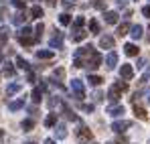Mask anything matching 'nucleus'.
<instances>
[{
	"label": "nucleus",
	"mask_w": 150,
	"mask_h": 144,
	"mask_svg": "<svg viewBox=\"0 0 150 144\" xmlns=\"http://www.w3.org/2000/svg\"><path fill=\"white\" fill-rule=\"evenodd\" d=\"M71 89H73L75 97H77L79 101L85 97V85H83V81H81V79H71Z\"/></svg>",
	"instance_id": "1"
},
{
	"label": "nucleus",
	"mask_w": 150,
	"mask_h": 144,
	"mask_svg": "<svg viewBox=\"0 0 150 144\" xmlns=\"http://www.w3.org/2000/svg\"><path fill=\"white\" fill-rule=\"evenodd\" d=\"M100 65H101V55L98 53V51H93V53L89 55V59H87L85 67H87V69H98Z\"/></svg>",
	"instance_id": "2"
},
{
	"label": "nucleus",
	"mask_w": 150,
	"mask_h": 144,
	"mask_svg": "<svg viewBox=\"0 0 150 144\" xmlns=\"http://www.w3.org/2000/svg\"><path fill=\"white\" fill-rule=\"evenodd\" d=\"M49 47H51V49H61V47H63V33H59V31H53V35H51V41H49Z\"/></svg>",
	"instance_id": "3"
},
{
	"label": "nucleus",
	"mask_w": 150,
	"mask_h": 144,
	"mask_svg": "<svg viewBox=\"0 0 150 144\" xmlns=\"http://www.w3.org/2000/svg\"><path fill=\"white\" fill-rule=\"evenodd\" d=\"M130 126H132V122H128V120H118V122H114V124H112V130H114V132H118V134H122V132H126Z\"/></svg>",
	"instance_id": "4"
},
{
	"label": "nucleus",
	"mask_w": 150,
	"mask_h": 144,
	"mask_svg": "<svg viewBox=\"0 0 150 144\" xmlns=\"http://www.w3.org/2000/svg\"><path fill=\"white\" fill-rule=\"evenodd\" d=\"M116 65H118V53L116 51H110L108 57H105V67L108 69H114Z\"/></svg>",
	"instance_id": "5"
},
{
	"label": "nucleus",
	"mask_w": 150,
	"mask_h": 144,
	"mask_svg": "<svg viewBox=\"0 0 150 144\" xmlns=\"http://www.w3.org/2000/svg\"><path fill=\"white\" fill-rule=\"evenodd\" d=\"M120 77H122L124 81H130V79L134 77V69H132V65H122V67H120Z\"/></svg>",
	"instance_id": "6"
},
{
	"label": "nucleus",
	"mask_w": 150,
	"mask_h": 144,
	"mask_svg": "<svg viewBox=\"0 0 150 144\" xmlns=\"http://www.w3.org/2000/svg\"><path fill=\"white\" fill-rule=\"evenodd\" d=\"M100 47L101 49H114V37H112V35H101L100 37Z\"/></svg>",
	"instance_id": "7"
},
{
	"label": "nucleus",
	"mask_w": 150,
	"mask_h": 144,
	"mask_svg": "<svg viewBox=\"0 0 150 144\" xmlns=\"http://www.w3.org/2000/svg\"><path fill=\"white\" fill-rule=\"evenodd\" d=\"M108 114H110L112 118H120V116L124 114V106H120V104H116V106H110V108H108Z\"/></svg>",
	"instance_id": "8"
},
{
	"label": "nucleus",
	"mask_w": 150,
	"mask_h": 144,
	"mask_svg": "<svg viewBox=\"0 0 150 144\" xmlns=\"http://www.w3.org/2000/svg\"><path fill=\"white\" fill-rule=\"evenodd\" d=\"M77 138H79L81 142L91 140V130H89V128H85V126H81V128H79V132H77Z\"/></svg>",
	"instance_id": "9"
},
{
	"label": "nucleus",
	"mask_w": 150,
	"mask_h": 144,
	"mask_svg": "<svg viewBox=\"0 0 150 144\" xmlns=\"http://www.w3.org/2000/svg\"><path fill=\"white\" fill-rule=\"evenodd\" d=\"M130 35H132V39H142V35H144V28L140 26V24H134L132 28H130Z\"/></svg>",
	"instance_id": "10"
},
{
	"label": "nucleus",
	"mask_w": 150,
	"mask_h": 144,
	"mask_svg": "<svg viewBox=\"0 0 150 144\" xmlns=\"http://www.w3.org/2000/svg\"><path fill=\"white\" fill-rule=\"evenodd\" d=\"M25 106V97H18V99H12L10 104H8V110L10 112H16V110H21Z\"/></svg>",
	"instance_id": "11"
},
{
	"label": "nucleus",
	"mask_w": 150,
	"mask_h": 144,
	"mask_svg": "<svg viewBox=\"0 0 150 144\" xmlns=\"http://www.w3.org/2000/svg\"><path fill=\"white\" fill-rule=\"evenodd\" d=\"M134 114H136V116H138L140 120H148V114H146V110H144V108H142V106H140L138 101L134 104Z\"/></svg>",
	"instance_id": "12"
},
{
	"label": "nucleus",
	"mask_w": 150,
	"mask_h": 144,
	"mask_svg": "<svg viewBox=\"0 0 150 144\" xmlns=\"http://www.w3.org/2000/svg\"><path fill=\"white\" fill-rule=\"evenodd\" d=\"M103 21L108 24H116L118 23V12H114V10H108L105 14H103Z\"/></svg>",
	"instance_id": "13"
},
{
	"label": "nucleus",
	"mask_w": 150,
	"mask_h": 144,
	"mask_svg": "<svg viewBox=\"0 0 150 144\" xmlns=\"http://www.w3.org/2000/svg\"><path fill=\"white\" fill-rule=\"evenodd\" d=\"M18 43L23 47H33V35H21L18 33Z\"/></svg>",
	"instance_id": "14"
},
{
	"label": "nucleus",
	"mask_w": 150,
	"mask_h": 144,
	"mask_svg": "<svg viewBox=\"0 0 150 144\" xmlns=\"http://www.w3.org/2000/svg\"><path fill=\"white\" fill-rule=\"evenodd\" d=\"M124 53L128 55V57H136V55H138V47H136L134 43H126Z\"/></svg>",
	"instance_id": "15"
},
{
	"label": "nucleus",
	"mask_w": 150,
	"mask_h": 144,
	"mask_svg": "<svg viewBox=\"0 0 150 144\" xmlns=\"http://www.w3.org/2000/svg\"><path fill=\"white\" fill-rule=\"evenodd\" d=\"M63 114L67 116V120H71V122H77V114H75V112L71 110V108H69V106H65V104H63Z\"/></svg>",
	"instance_id": "16"
},
{
	"label": "nucleus",
	"mask_w": 150,
	"mask_h": 144,
	"mask_svg": "<svg viewBox=\"0 0 150 144\" xmlns=\"http://www.w3.org/2000/svg\"><path fill=\"white\" fill-rule=\"evenodd\" d=\"M87 37V33L83 31V28H79V31H73V35H71V39H73L75 43H79V41H83Z\"/></svg>",
	"instance_id": "17"
},
{
	"label": "nucleus",
	"mask_w": 150,
	"mask_h": 144,
	"mask_svg": "<svg viewBox=\"0 0 150 144\" xmlns=\"http://www.w3.org/2000/svg\"><path fill=\"white\" fill-rule=\"evenodd\" d=\"M21 128H23L25 132H28V130H33V128H35V118H26V120H23V124H21Z\"/></svg>",
	"instance_id": "18"
},
{
	"label": "nucleus",
	"mask_w": 150,
	"mask_h": 144,
	"mask_svg": "<svg viewBox=\"0 0 150 144\" xmlns=\"http://www.w3.org/2000/svg\"><path fill=\"white\" fill-rule=\"evenodd\" d=\"M112 89H116V92L124 94V92H128V83H126V81H116V83L112 85Z\"/></svg>",
	"instance_id": "19"
},
{
	"label": "nucleus",
	"mask_w": 150,
	"mask_h": 144,
	"mask_svg": "<svg viewBox=\"0 0 150 144\" xmlns=\"http://www.w3.org/2000/svg\"><path fill=\"white\" fill-rule=\"evenodd\" d=\"M33 18H41L43 16V8L41 6H30V12H28Z\"/></svg>",
	"instance_id": "20"
},
{
	"label": "nucleus",
	"mask_w": 150,
	"mask_h": 144,
	"mask_svg": "<svg viewBox=\"0 0 150 144\" xmlns=\"http://www.w3.org/2000/svg\"><path fill=\"white\" fill-rule=\"evenodd\" d=\"M55 136H57V138H61V140L67 136V128H65V124H59V126H57V132H55Z\"/></svg>",
	"instance_id": "21"
},
{
	"label": "nucleus",
	"mask_w": 150,
	"mask_h": 144,
	"mask_svg": "<svg viewBox=\"0 0 150 144\" xmlns=\"http://www.w3.org/2000/svg\"><path fill=\"white\" fill-rule=\"evenodd\" d=\"M37 57H39V59H53V51L41 49V51H37Z\"/></svg>",
	"instance_id": "22"
},
{
	"label": "nucleus",
	"mask_w": 150,
	"mask_h": 144,
	"mask_svg": "<svg viewBox=\"0 0 150 144\" xmlns=\"http://www.w3.org/2000/svg\"><path fill=\"white\" fill-rule=\"evenodd\" d=\"M120 96H122L120 92H116V89H112V87H110V92H108V99H110V101H114V104H116V101L120 99Z\"/></svg>",
	"instance_id": "23"
},
{
	"label": "nucleus",
	"mask_w": 150,
	"mask_h": 144,
	"mask_svg": "<svg viewBox=\"0 0 150 144\" xmlns=\"http://www.w3.org/2000/svg\"><path fill=\"white\" fill-rule=\"evenodd\" d=\"M18 92H21V85H18V83H10V85L6 87V94H8V96H14V94H18Z\"/></svg>",
	"instance_id": "24"
},
{
	"label": "nucleus",
	"mask_w": 150,
	"mask_h": 144,
	"mask_svg": "<svg viewBox=\"0 0 150 144\" xmlns=\"http://www.w3.org/2000/svg\"><path fill=\"white\" fill-rule=\"evenodd\" d=\"M87 81H89L91 85H96V87H98V85H101V81H103V79H101L100 75H89V77H87Z\"/></svg>",
	"instance_id": "25"
},
{
	"label": "nucleus",
	"mask_w": 150,
	"mask_h": 144,
	"mask_svg": "<svg viewBox=\"0 0 150 144\" xmlns=\"http://www.w3.org/2000/svg\"><path fill=\"white\" fill-rule=\"evenodd\" d=\"M89 31H91L93 35H98V33H100V23H98L96 18H91V21H89Z\"/></svg>",
	"instance_id": "26"
},
{
	"label": "nucleus",
	"mask_w": 150,
	"mask_h": 144,
	"mask_svg": "<svg viewBox=\"0 0 150 144\" xmlns=\"http://www.w3.org/2000/svg\"><path fill=\"white\" fill-rule=\"evenodd\" d=\"M55 124H57V116H55V114H49V116L45 118V126L51 128V126H55Z\"/></svg>",
	"instance_id": "27"
},
{
	"label": "nucleus",
	"mask_w": 150,
	"mask_h": 144,
	"mask_svg": "<svg viewBox=\"0 0 150 144\" xmlns=\"http://www.w3.org/2000/svg\"><path fill=\"white\" fill-rule=\"evenodd\" d=\"M43 28H45V26H43L41 23L37 24V28H35V43H37V41H41V37H43Z\"/></svg>",
	"instance_id": "28"
},
{
	"label": "nucleus",
	"mask_w": 150,
	"mask_h": 144,
	"mask_svg": "<svg viewBox=\"0 0 150 144\" xmlns=\"http://www.w3.org/2000/svg\"><path fill=\"white\" fill-rule=\"evenodd\" d=\"M128 31H130V24H128V23H122L120 26H118V35H120V37L128 35Z\"/></svg>",
	"instance_id": "29"
},
{
	"label": "nucleus",
	"mask_w": 150,
	"mask_h": 144,
	"mask_svg": "<svg viewBox=\"0 0 150 144\" xmlns=\"http://www.w3.org/2000/svg\"><path fill=\"white\" fill-rule=\"evenodd\" d=\"M83 24H85V18L83 16H77L73 23V31H79V28H83Z\"/></svg>",
	"instance_id": "30"
},
{
	"label": "nucleus",
	"mask_w": 150,
	"mask_h": 144,
	"mask_svg": "<svg viewBox=\"0 0 150 144\" xmlns=\"http://www.w3.org/2000/svg\"><path fill=\"white\" fill-rule=\"evenodd\" d=\"M25 18H26V16L23 14V12H16V14L12 16V23H14V24H23V23H25Z\"/></svg>",
	"instance_id": "31"
},
{
	"label": "nucleus",
	"mask_w": 150,
	"mask_h": 144,
	"mask_svg": "<svg viewBox=\"0 0 150 144\" xmlns=\"http://www.w3.org/2000/svg\"><path fill=\"white\" fill-rule=\"evenodd\" d=\"M59 23H61V24H65V26H67V24H71V16H69L67 12H63V14L59 16Z\"/></svg>",
	"instance_id": "32"
},
{
	"label": "nucleus",
	"mask_w": 150,
	"mask_h": 144,
	"mask_svg": "<svg viewBox=\"0 0 150 144\" xmlns=\"http://www.w3.org/2000/svg\"><path fill=\"white\" fill-rule=\"evenodd\" d=\"M8 41V28H0V45H4Z\"/></svg>",
	"instance_id": "33"
},
{
	"label": "nucleus",
	"mask_w": 150,
	"mask_h": 144,
	"mask_svg": "<svg viewBox=\"0 0 150 144\" xmlns=\"http://www.w3.org/2000/svg\"><path fill=\"white\" fill-rule=\"evenodd\" d=\"M4 75H6V77H12V75H14V67H12L10 63L4 65Z\"/></svg>",
	"instance_id": "34"
},
{
	"label": "nucleus",
	"mask_w": 150,
	"mask_h": 144,
	"mask_svg": "<svg viewBox=\"0 0 150 144\" xmlns=\"http://www.w3.org/2000/svg\"><path fill=\"white\" fill-rule=\"evenodd\" d=\"M146 83H150V67L146 69V73H144L142 79H140V85H146Z\"/></svg>",
	"instance_id": "35"
},
{
	"label": "nucleus",
	"mask_w": 150,
	"mask_h": 144,
	"mask_svg": "<svg viewBox=\"0 0 150 144\" xmlns=\"http://www.w3.org/2000/svg\"><path fill=\"white\" fill-rule=\"evenodd\" d=\"M30 97H33V101H35V104H39V101H41V89H33Z\"/></svg>",
	"instance_id": "36"
},
{
	"label": "nucleus",
	"mask_w": 150,
	"mask_h": 144,
	"mask_svg": "<svg viewBox=\"0 0 150 144\" xmlns=\"http://www.w3.org/2000/svg\"><path fill=\"white\" fill-rule=\"evenodd\" d=\"M16 65H18L21 69H28V63H26L23 57H16Z\"/></svg>",
	"instance_id": "37"
},
{
	"label": "nucleus",
	"mask_w": 150,
	"mask_h": 144,
	"mask_svg": "<svg viewBox=\"0 0 150 144\" xmlns=\"http://www.w3.org/2000/svg\"><path fill=\"white\" fill-rule=\"evenodd\" d=\"M53 75H55V77H59V79H61V77H65V69H63V67H57V69H55V71H53Z\"/></svg>",
	"instance_id": "38"
},
{
	"label": "nucleus",
	"mask_w": 150,
	"mask_h": 144,
	"mask_svg": "<svg viewBox=\"0 0 150 144\" xmlns=\"http://www.w3.org/2000/svg\"><path fill=\"white\" fill-rule=\"evenodd\" d=\"M12 6H16V8H25V0H12Z\"/></svg>",
	"instance_id": "39"
},
{
	"label": "nucleus",
	"mask_w": 150,
	"mask_h": 144,
	"mask_svg": "<svg viewBox=\"0 0 150 144\" xmlns=\"http://www.w3.org/2000/svg\"><path fill=\"white\" fill-rule=\"evenodd\" d=\"M142 14H144L146 18H150V4H146V6H142Z\"/></svg>",
	"instance_id": "40"
},
{
	"label": "nucleus",
	"mask_w": 150,
	"mask_h": 144,
	"mask_svg": "<svg viewBox=\"0 0 150 144\" xmlns=\"http://www.w3.org/2000/svg\"><path fill=\"white\" fill-rule=\"evenodd\" d=\"M93 99H96V101H101V99H103V94H101V92H96V94H93Z\"/></svg>",
	"instance_id": "41"
},
{
	"label": "nucleus",
	"mask_w": 150,
	"mask_h": 144,
	"mask_svg": "<svg viewBox=\"0 0 150 144\" xmlns=\"http://www.w3.org/2000/svg\"><path fill=\"white\" fill-rule=\"evenodd\" d=\"M49 106H51V108H57V106H59V99H57V97L49 99Z\"/></svg>",
	"instance_id": "42"
},
{
	"label": "nucleus",
	"mask_w": 150,
	"mask_h": 144,
	"mask_svg": "<svg viewBox=\"0 0 150 144\" xmlns=\"http://www.w3.org/2000/svg\"><path fill=\"white\" fill-rule=\"evenodd\" d=\"M81 108H83V110H85V112H93V106H91V104H83V106H81Z\"/></svg>",
	"instance_id": "43"
},
{
	"label": "nucleus",
	"mask_w": 150,
	"mask_h": 144,
	"mask_svg": "<svg viewBox=\"0 0 150 144\" xmlns=\"http://www.w3.org/2000/svg\"><path fill=\"white\" fill-rule=\"evenodd\" d=\"M28 81H30V83H35V81H37V75H35L33 71H28Z\"/></svg>",
	"instance_id": "44"
},
{
	"label": "nucleus",
	"mask_w": 150,
	"mask_h": 144,
	"mask_svg": "<svg viewBox=\"0 0 150 144\" xmlns=\"http://www.w3.org/2000/svg\"><path fill=\"white\" fill-rule=\"evenodd\" d=\"M142 97H144V104H150V89H148V92H144V96H142Z\"/></svg>",
	"instance_id": "45"
},
{
	"label": "nucleus",
	"mask_w": 150,
	"mask_h": 144,
	"mask_svg": "<svg viewBox=\"0 0 150 144\" xmlns=\"http://www.w3.org/2000/svg\"><path fill=\"white\" fill-rule=\"evenodd\" d=\"M144 65H146V61H144V59H138V63H136V67H138V69H142Z\"/></svg>",
	"instance_id": "46"
},
{
	"label": "nucleus",
	"mask_w": 150,
	"mask_h": 144,
	"mask_svg": "<svg viewBox=\"0 0 150 144\" xmlns=\"http://www.w3.org/2000/svg\"><path fill=\"white\" fill-rule=\"evenodd\" d=\"M93 6H96V8H103V2H101V0H93Z\"/></svg>",
	"instance_id": "47"
},
{
	"label": "nucleus",
	"mask_w": 150,
	"mask_h": 144,
	"mask_svg": "<svg viewBox=\"0 0 150 144\" xmlns=\"http://www.w3.org/2000/svg\"><path fill=\"white\" fill-rule=\"evenodd\" d=\"M28 112H30V116H33V118L37 116V108H33V106H30V110H28Z\"/></svg>",
	"instance_id": "48"
},
{
	"label": "nucleus",
	"mask_w": 150,
	"mask_h": 144,
	"mask_svg": "<svg viewBox=\"0 0 150 144\" xmlns=\"http://www.w3.org/2000/svg\"><path fill=\"white\" fill-rule=\"evenodd\" d=\"M116 2H118V6H126L128 4V0H116Z\"/></svg>",
	"instance_id": "49"
},
{
	"label": "nucleus",
	"mask_w": 150,
	"mask_h": 144,
	"mask_svg": "<svg viewBox=\"0 0 150 144\" xmlns=\"http://www.w3.org/2000/svg\"><path fill=\"white\" fill-rule=\"evenodd\" d=\"M45 2H47L49 6H55V2H57V0H45Z\"/></svg>",
	"instance_id": "50"
},
{
	"label": "nucleus",
	"mask_w": 150,
	"mask_h": 144,
	"mask_svg": "<svg viewBox=\"0 0 150 144\" xmlns=\"http://www.w3.org/2000/svg\"><path fill=\"white\" fill-rule=\"evenodd\" d=\"M45 144H55V140H53V138H47V140H45Z\"/></svg>",
	"instance_id": "51"
},
{
	"label": "nucleus",
	"mask_w": 150,
	"mask_h": 144,
	"mask_svg": "<svg viewBox=\"0 0 150 144\" xmlns=\"http://www.w3.org/2000/svg\"><path fill=\"white\" fill-rule=\"evenodd\" d=\"M146 41L150 43V26H148V37H146Z\"/></svg>",
	"instance_id": "52"
},
{
	"label": "nucleus",
	"mask_w": 150,
	"mask_h": 144,
	"mask_svg": "<svg viewBox=\"0 0 150 144\" xmlns=\"http://www.w3.org/2000/svg\"><path fill=\"white\" fill-rule=\"evenodd\" d=\"M2 61H4V55H2V53H0V63H2Z\"/></svg>",
	"instance_id": "53"
},
{
	"label": "nucleus",
	"mask_w": 150,
	"mask_h": 144,
	"mask_svg": "<svg viewBox=\"0 0 150 144\" xmlns=\"http://www.w3.org/2000/svg\"><path fill=\"white\" fill-rule=\"evenodd\" d=\"M67 2H77V0H67Z\"/></svg>",
	"instance_id": "54"
},
{
	"label": "nucleus",
	"mask_w": 150,
	"mask_h": 144,
	"mask_svg": "<svg viewBox=\"0 0 150 144\" xmlns=\"http://www.w3.org/2000/svg\"><path fill=\"white\" fill-rule=\"evenodd\" d=\"M0 138H2V130H0Z\"/></svg>",
	"instance_id": "55"
},
{
	"label": "nucleus",
	"mask_w": 150,
	"mask_h": 144,
	"mask_svg": "<svg viewBox=\"0 0 150 144\" xmlns=\"http://www.w3.org/2000/svg\"><path fill=\"white\" fill-rule=\"evenodd\" d=\"M26 144H35V142H26Z\"/></svg>",
	"instance_id": "56"
}]
</instances>
